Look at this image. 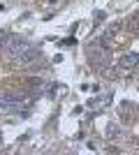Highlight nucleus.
<instances>
[{"mask_svg":"<svg viewBox=\"0 0 139 155\" xmlns=\"http://www.w3.org/2000/svg\"><path fill=\"white\" fill-rule=\"evenodd\" d=\"M104 19V12H95V21H102Z\"/></svg>","mask_w":139,"mask_h":155,"instance_id":"8","label":"nucleus"},{"mask_svg":"<svg viewBox=\"0 0 139 155\" xmlns=\"http://www.w3.org/2000/svg\"><path fill=\"white\" fill-rule=\"evenodd\" d=\"M35 60H40V49L37 46H23L19 53H16V63L19 65H33Z\"/></svg>","mask_w":139,"mask_h":155,"instance_id":"1","label":"nucleus"},{"mask_svg":"<svg viewBox=\"0 0 139 155\" xmlns=\"http://www.w3.org/2000/svg\"><path fill=\"white\" fill-rule=\"evenodd\" d=\"M118 32H121V23H111V26L104 28V37H107V39H114Z\"/></svg>","mask_w":139,"mask_h":155,"instance_id":"5","label":"nucleus"},{"mask_svg":"<svg viewBox=\"0 0 139 155\" xmlns=\"http://www.w3.org/2000/svg\"><path fill=\"white\" fill-rule=\"evenodd\" d=\"M121 134V127H118V125H109V130H107V137H109V139H111V137H118Z\"/></svg>","mask_w":139,"mask_h":155,"instance_id":"7","label":"nucleus"},{"mask_svg":"<svg viewBox=\"0 0 139 155\" xmlns=\"http://www.w3.org/2000/svg\"><path fill=\"white\" fill-rule=\"evenodd\" d=\"M23 109V102H16L12 97H0V114H12V111H21Z\"/></svg>","mask_w":139,"mask_h":155,"instance_id":"2","label":"nucleus"},{"mask_svg":"<svg viewBox=\"0 0 139 155\" xmlns=\"http://www.w3.org/2000/svg\"><path fill=\"white\" fill-rule=\"evenodd\" d=\"M139 65V53L132 51V53H125L123 58H121V67H137Z\"/></svg>","mask_w":139,"mask_h":155,"instance_id":"4","label":"nucleus"},{"mask_svg":"<svg viewBox=\"0 0 139 155\" xmlns=\"http://www.w3.org/2000/svg\"><path fill=\"white\" fill-rule=\"evenodd\" d=\"M23 46H26V39H21V37H9V42H7L5 49H7L9 53H19Z\"/></svg>","mask_w":139,"mask_h":155,"instance_id":"3","label":"nucleus"},{"mask_svg":"<svg viewBox=\"0 0 139 155\" xmlns=\"http://www.w3.org/2000/svg\"><path fill=\"white\" fill-rule=\"evenodd\" d=\"M9 37H12V35H9V32H7V30H0V51H2V49H5V46H7V42H9Z\"/></svg>","mask_w":139,"mask_h":155,"instance_id":"6","label":"nucleus"}]
</instances>
